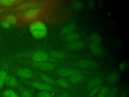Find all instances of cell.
I'll list each match as a JSON object with an SVG mask.
<instances>
[{"mask_svg": "<svg viewBox=\"0 0 129 97\" xmlns=\"http://www.w3.org/2000/svg\"><path fill=\"white\" fill-rule=\"evenodd\" d=\"M76 25L74 23H71L63 28L61 30V32L62 34H68L73 32L74 30L76 29Z\"/></svg>", "mask_w": 129, "mask_h": 97, "instance_id": "cell-13", "label": "cell"}, {"mask_svg": "<svg viewBox=\"0 0 129 97\" xmlns=\"http://www.w3.org/2000/svg\"><path fill=\"white\" fill-rule=\"evenodd\" d=\"M51 55L52 56V57L57 59H63L65 57L63 54L57 51L52 52L51 53Z\"/></svg>", "mask_w": 129, "mask_h": 97, "instance_id": "cell-25", "label": "cell"}, {"mask_svg": "<svg viewBox=\"0 0 129 97\" xmlns=\"http://www.w3.org/2000/svg\"><path fill=\"white\" fill-rule=\"evenodd\" d=\"M4 8H0V14L3 13L4 11Z\"/></svg>", "mask_w": 129, "mask_h": 97, "instance_id": "cell-35", "label": "cell"}, {"mask_svg": "<svg viewBox=\"0 0 129 97\" xmlns=\"http://www.w3.org/2000/svg\"><path fill=\"white\" fill-rule=\"evenodd\" d=\"M17 2V1L15 0H0V5L3 6H10Z\"/></svg>", "mask_w": 129, "mask_h": 97, "instance_id": "cell-22", "label": "cell"}, {"mask_svg": "<svg viewBox=\"0 0 129 97\" xmlns=\"http://www.w3.org/2000/svg\"><path fill=\"white\" fill-rule=\"evenodd\" d=\"M57 97H68V94L67 93H63L58 95Z\"/></svg>", "mask_w": 129, "mask_h": 97, "instance_id": "cell-33", "label": "cell"}, {"mask_svg": "<svg viewBox=\"0 0 129 97\" xmlns=\"http://www.w3.org/2000/svg\"><path fill=\"white\" fill-rule=\"evenodd\" d=\"M37 97H52V95L48 91L41 90L38 92Z\"/></svg>", "mask_w": 129, "mask_h": 97, "instance_id": "cell-26", "label": "cell"}, {"mask_svg": "<svg viewBox=\"0 0 129 97\" xmlns=\"http://www.w3.org/2000/svg\"><path fill=\"white\" fill-rule=\"evenodd\" d=\"M48 58V54L43 52H36L32 56V59L34 62H44L46 61Z\"/></svg>", "mask_w": 129, "mask_h": 97, "instance_id": "cell-4", "label": "cell"}, {"mask_svg": "<svg viewBox=\"0 0 129 97\" xmlns=\"http://www.w3.org/2000/svg\"><path fill=\"white\" fill-rule=\"evenodd\" d=\"M76 73H78V71L69 68H62L61 69H59L57 72V74L59 76L62 77L70 76Z\"/></svg>", "mask_w": 129, "mask_h": 97, "instance_id": "cell-6", "label": "cell"}, {"mask_svg": "<svg viewBox=\"0 0 129 97\" xmlns=\"http://www.w3.org/2000/svg\"><path fill=\"white\" fill-rule=\"evenodd\" d=\"M102 82V79L101 77H95L90 80L88 83V87L90 89L99 87Z\"/></svg>", "mask_w": 129, "mask_h": 97, "instance_id": "cell-9", "label": "cell"}, {"mask_svg": "<svg viewBox=\"0 0 129 97\" xmlns=\"http://www.w3.org/2000/svg\"><path fill=\"white\" fill-rule=\"evenodd\" d=\"M80 37V35L78 33L72 32L71 33L68 34L66 36V39L69 42H74L77 41Z\"/></svg>", "mask_w": 129, "mask_h": 97, "instance_id": "cell-14", "label": "cell"}, {"mask_svg": "<svg viewBox=\"0 0 129 97\" xmlns=\"http://www.w3.org/2000/svg\"><path fill=\"white\" fill-rule=\"evenodd\" d=\"M5 83L9 87H16L18 85V80L14 76L9 75L7 77Z\"/></svg>", "mask_w": 129, "mask_h": 97, "instance_id": "cell-10", "label": "cell"}, {"mask_svg": "<svg viewBox=\"0 0 129 97\" xmlns=\"http://www.w3.org/2000/svg\"><path fill=\"white\" fill-rule=\"evenodd\" d=\"M2 25L5 28H8L10 26V24L9 22H8L7 21L4 20L2 22Z\"/></svg>", "mask_w": 129, "mask_h": 97, "instance_id": "cell-31", "label": "cell"}, {"mask_svg": "<svg viewBox=\"0 0 129 97\" xmlns=\"http://www.w3.org/2000/svg\"><path fill=\"white\" fill-rule=\"evenodd\" d=\"M108 92V88L106 87H102L100 89L99 93L98 94L97 97H105Z\"/></svg>", "mask_w": 129, "mask_h": 97, "instance_id": "cell-27", "label": "cell"}, {"mask_svg": "<svg viewBox=\"0 0 129 97\" xmlns=\"http://www.w3.org/2000/svg\"><path fill=\"white\" fill-rule=\"evenodd\" d=\"M36 4L32 2H25L19 4L16 7V9L19 11H26L30 8L35 7Z\"/></svg>", "mask_w": 129, "mask_h": 97, "instance_id": "cell-7", "label": "cell"}, {"mask_svg": "<svg viewBox=\"0 0 129 97\" xmlns=\"http://www.w3.org/2000/svg\"><path fill=\"white\" fill-rule=\"evenodd\" d=\"M29 30L32 36L36 39H41L46 36L47 27L44 23L40 20H35L29 25Z\"/></svg>", "mask_w": 129, "mask_h": 97, "instance_id": "cell-1", "label": "cell"}, {"mask_svg": "<svg viewBox=\"0 0 129 97\" xmlns=\"http://www.w3.org/2000/svg\"><path fill=\"white\" fill-rule=\"evenodd\" d=\"M90 40L92 43L99 44L101 41V38L100 36L96 33H94L91 35L90 37Z\"/></svg>", "mask_w": 129, "mask_h": 97, "instance_id": "cell-20", "label": "cell"}, {"mask_svg": "<svg viewBox=\"0 0 129 97\" xmlns=\"http://www.w3.org/2000/svg\"><path fill=\"white\" fill-rule=\"evenodd\" d=\"M57 82L58 83V84L63 88H68L69 87V85L68 84V83L64 79L62 78H59L57 80Z\"/></svg>", "mask_w": 129, "mask_h": 97, "instance_id": "cell-24", "label": "cell"}, {"mask_svg": "<svg viewBox=\"0 0 129 97\" xmlns=\"http://www.w3.org/2000/svg\"><path fill=\"white\" fill-rule=\"evenodd\" d=\"M117 93V88H112L108 93L107 97H115Z\"/></svg>", "mask_w": 129, "mask_h": 97, "instance_id": "cell-28", "label": "cell"}, {"mask_svg": "<svg viewBox=\"0 0 129 97\" xmlns=\"http://www.w3.org/2000/svg\"><path fill=\"white\" fill-rule=\"evenodd\" d=\"M41 78L42 80L45 82V83H46L49 85H52L55 84V80L49 77V76L45 74H42L41 75Z\"/></svg>", "mask_w": 129, "mask_h": 97, "instance_id": "cell-17", "label": "cell"}, {"mask_svg": "<svg viewBox=\"0 0 129 97\" xmlns=\"http://www.w3.org/2000/svg\"><path fill=\"white\" fill-rule=\"evenodd\" d=\"M7 77V74L5 71H2L0 72V87H2L5 83Z\"/></svg>", "mask_w": 129, "mask_h": 97, "instance_id": "cell-23", "label": "cell"}, {"mask_svg": "<svg viewBox=\"0 0 129 97\" xmlns=\"http://www.w3.org/2000/svg\"><path fill=\"white\" fill-rule=\"evenodd\" d=\"M78 65L83 68L92 69L96 66V64L91 60H82L78 62Z\"/></svg>", "mask_w": 129, "mask_h": 97, "instance_id": "cell-5", "label": "cell"}, {"mask_svg": "<svg viewBox=\"0 0 129 97\" xmlns=\"http://www.w3.org/2000/svg\"><path fill=\"white\" fill-rule=\"evenodd\" d=\"M126 96H127V92L124 91L122 92V93L120 95L119 97H126Z\"/></svg>", "mask_w": 129, "mask_h": 97, "instance_id": "cell-34", "label": "cell"}, {"mask_svg": "<svg viewBox=\"0 0 129 97\" xmlns=\"http://www.w3.org/2000/svg\"><path fill=\"white\" fill-rule=\"evenodd\" d=\"M125 63L124 62H122L119 65V68L120 70H123L125 69Z\"/></svg>", "mask_w": 129, "mask_h": 97, "instance_id": "cell-32", "label": "cell"}, {"mask_svg": "<svg viewBox=\"0 0 129 97\" xmlns=\"http://www.w3.org/2000/svg\"><path fill=\"white\" fill-rule=\"evenodd\" d=\"M32 85L35 88L41 90L49 91L52 89V87L50 85L47 84L45 83H42L39 82H34L32 83Z\"/></svg>", "mask_w": 129, "mask_h": 97, "instance_id": "cell-8", "label": "cell"}, {"mask_svg": "<svg viewBox=\"0 0 129 97\" xmlns=\"http://www.w3.org/2000/svg\"><path fill=\"white\" fill-rule=\"evenodd\" d=\"M119 78V75L117 72H113L109 73L107 77V81L109 83H114L117 81Z\"/></svg>", "mask_w": 129, "mask_h": 97, "instance_id": "cell-12", "label": "cell"}, {"mask_svg": "<svg viewBox=\"0 0 129 97\" xmlns=\"http://www.w3.org/2000/svg\"><path fill=\"white\" fill-rule=\"evenodd\" d=\"M0 39H1V37H0Z\"/></svg>", "mask_w": 129, "mask_h": 97, "instance_id": "cell-36", "label": "cell"}, {"mask_svg": "<svg viewBox=\"0 0 129 97\" xmlns=\"http://www.w3.org/2000/svg\"><path fill=\"white\" fill-rule=\"evenodd\" d=\"M2 95L3 97H19L17 94L11 89H8L4 91Z\"/></svg>", "mask_w": 129, "mask_h": 97, "instance_id": "cell-21", "label": "cell"}, {"mask_svg": "<svg viewBox=\"0 0 129 97\" xmlns=\"http://www.w3.org/2000/svg\"><path fill=\"white\" fill-rule=\"evenodd\" d=\"M82 79H83L82 75L79 73L73 74L70 76L69 78L70 81L73 83H78L82 80Z\"/></svg>", "mask_w": 129, "mask_h": 97, "instance_id": "cell-16", "label": "cell"}, {"mask_svg": "<svg viewBox=\"0 0 129 97\" xmlns=\"http://www.w3.org/2000/svg\"><path fill=\"white\" fill-rule=\"evenodd\" d=\"M83 46V43L81 41H76L72 42L70 45V48L72 50H77L81 48Z\"/></svg>", "mask_w": 129, "mask_h": 97, "instance_id": "cell-19", "label": "cell"}, {"mask_svg": "<svg viewBox=\"0 0 129 97\" xmlns=\"http://www.w3.org/2000/svg\"><path fill=\"white\" fill-rule=\"evenodd\" d=\"M5 20L7 21L10 24H15L18 21L17 17L13 14H8L6 15Z\"/></svg>", "mask_w": 129, "mask_h": 97, "instance_id": "cell-18", "label": "cell"}, {"mask_svg": "<svg viewBox=\"0 0 129 97\" xmlns=\"http://www.w3.org/2000/svg\"><path fill=\"white\" fill-rule=\"evenodd\" d=\"M19 76L24 79H28L32 76V72L27 68H22L19 70L17 72Z\"/></svg>", "mask_w": 129, "mask_h": 97, "instance_id": "cell-11", "label": "cell"}, {"mask_svg": "<svg viewBox=\"0 0 129 97\" xmlns=\"http://www.w3.org/2000/svg\"><path fill=\"white\" fill-rule=\"evenodd\" d=\"M99 88V87H95V88H94L92 89L91 91H90V96H92L95 95L96 94V93L98 91Z\"/></svg>", "mask_w": 129, "mask_h": 97, "instance_id": "cell-30", "label": "cell"}, {"mask_svg": "<svg viewBox=\"0 0 129 97\" xmlns=\"http://www.w3.org/2000/svg\"><path fill=\"white\" fill-rule=\"evenodd\" d=\"M21 95L22 97H32L31 93L26 90H23L21 91Z\"/></svg>", "mask_w": 129, "mask_h": 97, "instance_id": "cell-29", "label": "cell"}, {"mask_svg": "<svg viewBox=\"0 0 129 97\" xmlns=\"http://www.w3.org/2000/svg\"><path fill=\"white\" fill-rule=\"evenodd\" d=\"M90 47L91 50L94 54L96 55H101L102 54V50L98 44L91 43Z\"/></svg>", "mask_w": 129, "mask_h": 97, "instance_id": "cell-15", "label": "cell"}, {"mask_svg": "<svg viewBox=\"0 0 129 97\" xmlns=\"http://www.w3.org/2000/svg\"><path fill=\"white\" fill-rule=\"evenodd\" d=\"M33 66L38 69L43 70H52L54 69V67L53 64L46 62L45 61L44 62H34L33 63Z\"/></svg>", "mask_w": 129, "mask_h": 97, "instance_id": "cell-3", "label": "cell"}, {"mask_svg": "<svg viewBox=\"0 0 129 97\" xmlns=\"http://www.w3.org/2000/svg\"><path fill=\"white\" fill-rule=\"evenodd\" d=\"M41 14V11L40 9L37 7H34L30 8L25 11L22 15V18L28 21L34 20L40 16Z\"/></svg>", "mask_w": 129, "mask_h": 97, "instance_id": "cell-2", "label": "cell"}]
</instances>
